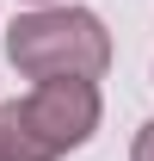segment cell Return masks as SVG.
Here are the masks:
<instances>
[{
    "label": "cell",
    "mask_w": 154,
    "mask_h": 161,
    "mask_svg": "<svg viewBox=\"0 0 154 161\" xmlns=\"http://www.w3.org/2000/svg\"><path fill=\"white\" fill-rule=\"evenodd\" d=\"M31 6H49V0H31Z\"/></svg>",
    "instance_id": "cell-4"
},
{
    "label": "cell",
    "mask_w": 154,
    "mask_h": 161,
    "mask_svg": "<svg viewBox=\"0 0 154 161\" xmlns=\"http://www.w3.org/2000/svg\"><path fill=\"white\" fill-rule=\"evenodd\" d=\"M99 130V87L80 75H49L25 99L0 105V161H62Z\"/></svg>",
    "instance_id": "cell-1"
},
{
    "label": "cell",
    "mask_w": 154,
    "mask_h": 161,
    "mask_svg": "<svg viewBox=\"0 0 154 161\" xmlns=\"http://www.w3.org/2000/svg\"><path fill=\"white\" fill-rule=\"evenodd\" d=\"M130 161H154V124H142V130H136V149H130Z\"/></svg>",
    "instance_id": "cell-3"
},
{
    "label": "cell",
    "mask_w": 154,
    "mask_h": 161,
    "mask_svg": "<svg viewBox=\"0 0 154 161\" xmlns=\"http://www.w3.org/2000/svg\"><path fill=\"white\" fill-rule=\"evenodd\" d=\"M6 62L25 80H49V75L99 80L111 68V31L86 6H31L6 31Z\"/></svg>",
    "instance_id": "cell-2"
}]
</instances>
